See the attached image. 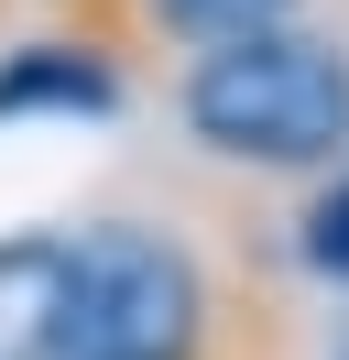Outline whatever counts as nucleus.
Returning a JSON list of instances; mask_svg holds the SVG:
<instances>
[{
    "label": "nucleus",
    "instance_id": "obj_1",
    "mask_svg": "<svg viewBox=\"0 0 349 360\" xmlns=\"http://www.w3.org/2000/svg\"><path fill=\"white\" fill-rule=\"evenodd\" d=\"M174 120L218 164H273V175L349 164V44H327L305 22L196 44L174 77Z\"/></svg>",
    "mask_w": 349,
    "mask_h": 360
},
{
    "label": "nucleus",
    "instance_id": "obj_2",
    "mask_svg": "<svg viewBox=\"0 0 349 360\" xmlns=\"http://www.w3.org/2000/svg\"><path fill=\"white\" fill-rule=\"evenodd\" d=\"M208 349H218V284L174 229H153V219L65 229L55 360H208Z\"/></svg>",
    "mask_w": 349,
    "mask_h": 360
},
{
    "label": "nucleus",
    "instance_id": "obj_3",
    "mask_svg": "<svg viewBox=\"0 0 349 360\" xmlns=\"http://www.w3.org/2000/svg\"><path fill=\"white\" fill-rule=\"evenodd\" d=\"M109 110H120L109 33H33L0 55V120H109Z\"/></svg>",
    "mask_w": 349,
    "mask_h": 360
},
{
    "label": "nucleus",
    "instance_id": "obj_4",
    "mask_svg": "<svg viewBox=\"0 0 349 360\" xmlns=\"http://www.w3.org/2000/svg\"><path fill=\"white\" fill-rule=\"evenodd\" d=\"M65 328V229H11L0 240V360H55Z\"/></svg>",
    "mask_w": 349,
    "mask_h": 360
},
{
    "label": "nucleus",
    "instance_id": "obj_5",
    "mask_svg": "<svg viewBox=\"0 0 349 360\" xmlns=\"http://www.w3.org/2000/svg\"><path fill=\"white\" fill-rule=\"evenodd\" d=\"M131 22L174 33V44H240V33L295 22V0H131Z\"/></svg>",
    "mask_w": 349,
    "mask_h": 360
},
{
    "label": "nucleus",
    "instance_id": "obj_6",
    "mask_svg": "<svg viewBox=\"0 0 349 360\" xmlns=\"http://www.w3.org/2000/svg\"><path fill=\"white\" fill-rule=\"evenodd\" d=\"M295 251H305V273H327V284H349V164L305 197V219H295Z\"/></svg>",
    "mask_w": 349,
    "mask_h": 360
},
{
    "label": "nucleus",
    "instance_id": "obj_7",
    "mask_svg": "<svg viewBox=\"0 0 349 360\" xmlns=\"http://www.w3.org/2000/svg\"><path fill=\"white\" fill-rule=\"evenodd\" d=\"M65 11H87V0H65Z\"/></svg>",
    "mask_w": 349,
    "mask_h": 360
},
{
    "label": "nucleus",
    "instance_id": "obj_8",
    "mask_svg": "<svg viewBox=\"0 0 349 360\" xmlns=\"http://www.w3.org/2000/svg\"><path fill=\"white\" fill-rule=\"evenodd\" d=\"M338 360H349V349H338Z\"/></svg>",
    "mask_w": 349,
    "mask_h": 360
}]
</instances>
